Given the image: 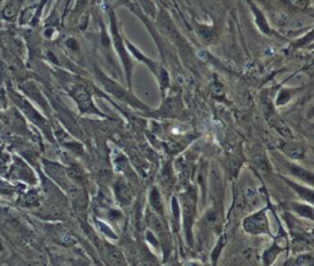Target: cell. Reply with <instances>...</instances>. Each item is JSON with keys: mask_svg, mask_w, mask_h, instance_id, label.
<instances>
[{"mask_svg": "<svg viewBox=\"0 0 314 266\" xmlns=\"http://www.w3.org/2000/svg\"><path fill=\"white\" fill-rule=\"evenodd\" d=\"M96 225H97L98 230H100L101 232L105 233L106 235H108L110 238H113V239L117 238V235H115L114 233H113V231L111 230V228L108 227V226L106 225L105 222H102V221H100V220H96Z\"/></svg>", "mask_w": 314, "mask_h": 266, "instance_id": "obj_15", "label": "cell"}, {"mask_svg": "<svg viewBox=\"0 0 314 266\" xmlns=\"http://www.w3.org/2000/svg\"><path fill=\"white\" fill-rule=\"evenodd\" d=\"M161 184L168 190L174 185L173 169H172V167L167 163L165 164V167L161 171Z\"/></svg>", "mask_w": 314, "mask_h": 266, "instance_id": "obj_12", "label": "cell"}, {"mask_svg": "<svg viewBox=\"0 0 314 266\" xmlns=\"http://www.w3.org/2000/svg\"><path fill=\"white\" fill-rule=\"evenodd\" d=\"M72 96L77 103L80 112L82 114H96L105 117L100 109L95 106L93 101H92V93L90 91L89 87L86 85H77L74 87V90L72 91Z\"/></svg>", "mask_w": 314, "mask_h": 266, "instance_id": "obj_3", "label": "cell"}, {"mask_svg": "<svg viewBox=\"0 0 314 266\" xmlns=\"http://www.w3.org/2000/svg\"><path fill=\"white\" fill-rule=\"evenodd\" d=\"M100 81H101V84L103 85V87H105L106 90H107L111 95H113L114 97H117L118 100L123 101V102H125V103H129V105L134 106V107L139 108V109H145V110L148 109V108L146 107L144 103H141L140 101L136 100V98L134 97L130 92H128V91L125 90V89H123L120 85H118V84H115V82L108 80L105 75H100Z\"/></svg>", "mask_w": 314, "mask_h": 266, "instance_id": "obj_4", "label": "cell"}, {"mask_svg": "<svg viewBox=\"0 0 314 266\" xmlns=\"http://www.w3.org/2000/svg\"><path fill=\"white\" fill-rule=\"evenodd\" d=\"M148 201H150V209L155 211L159 216L164 218V201H162L161 194H160L157 187H152L148 194Z\"/></svg>", "mask_w": 314, "mask_h": 266, "instance_id": "obj_8", "label": "cell"}, {"mask_svg": "<svg viewBox=\"0 0 314 266\" xmlns=\"http://www.w3.org/2000/svg\"><path fill=\"white\" fill-rule=\"evenodd\" d=\"M182 110V103L181 101L177 100V97L168 98L166 102L162 105L161 109H159V115L162 117H177L179 112Z\"/></svg>", "mask_w": 314, "mask_h": 266, "instance_id": "obj_7", "label": "cell"}, {"mask_svg": "<svg viewBox=\"0 0 314 266\" xmlns=\"http://www.w3.org/2000/svg\"><path fill=\"white\" fill-rule=\"evenodd\" d=\"M68 177H70V179L74 180L75 183H77V184L80 185H85L86 184V173H85L84 169L81 168V167L79 166V164L76 163H70V166L68 167Z\"/></svg>", "mask_w": 314, "mask_h": 266, "instance_id": "obj_9", "label": "cell"}, {"mask_svg": "<svg viewBox=\"0 0 314 266\" xmlns=\"http://www.w3.org/2000/svg\"><path fill=\"white\" fill-rule=\"evenodd\" d=\"M182 210H183V226L185 238L188 243L192 246V228L195 221V213H197V197H195V193L193 189L182 195Z\"/></svg>", "mask_w": 314, "mask_h": 266, "instance_id": "obj_2", "label": "cell"}, {"mask_svg": "<svg viewBox=\"0 0 314 266\" xmlns=\"http://www.w3.org/2000/svg\"><path fill=\"white\" fill-rule=\"evenodd\" d=\"M107 259L108 263L112 265H125L127 264L122 250L113 246H107Z\"/></svg>", "mask_w": 314, "mask_h": 266, "instance_id": "obj_11", "label": "cell"}, {"mask_svg": "<svg viewBox=\"0 0 314 266\" xmlns=\"http://www.w3.org/2000/svg\"><path fill=\"white\" fill-rule=\"evenodd\" d=\"M286 182L289 183L290 185H291L294 189L297 190V193H298L299 195H301L303 199H306L308 202H312V200H313V192H312V189H306L304 187H299L298 184H294V183L291 182V180H287Z\"/></svg>", "mask_w": 314, "mask_h": 266, "instance_id": "obj_14", "label": "cell"}, {"mask_svg": "<svg viewBox=\"0 0 314 266\" xmlns=\"http://www.w3.org/2000/svg\"><path fill=\"white\" fill-rule=\"evenodd\" d=\"M292 210L296 211L297 213L302 216V217H306L308 220H313V208L311 205H304V204H291Z\"/></svg>", "mask_w": 314, "mask_h": 266, "instance_id": "obj_13", "label": "cell"}, {"mask_svg": "<svg viewBox=\"0 0 314 266\" xmlns=\"http://www.w3.org/2000/svg\"><path fill=\"white\" fill-rule=\"evenodd\" d=\"M113 192H114L115 199L119 202L120 206H128L133 201V188H131L130 183H128L123 178H119L113 183Z\"/></svg>", "mask_w": 314, "mask_h": 266, "instance_id": "obj_6", "label": "cell"}, {"mask_svg": "<svg viewBox=\"0 0 314 266\" xmlns=\"http://www.w3.org/2000/svg\"><path fill=\"white\" fill-rule=\"evenodd\" d=\"M285 154L289 157H291L292 160H301L303 159L306 152H304L303 146H301L297 142H287L284 146Z\"/></svg>", "mask_w": 314, "mask_h": 266, "instance_id": "obj_10", "label": "cell"}, {"mask_svg": "<svg viewBox=\"0 0 314 266\" xmlns=\"http://www.w3.org/2000/svg\"><path fill=\"white\" fill-rule=\"evenodd\" d=\"M146 223L150 227L151 232H153V234L156 235V238L159 237L160 246L162 247L165 251V258L171 253V237H169L168 230L167 226L165 223V221L162 220L161 216H159L151 209L146 210Z\"/></svg>", "mask_w": 314, "mask_h": 266, "instance_id": "obj_1", "label": "cell"}, {"mask_svg": "<svg viewBox=\"0 0 314 266\" xmlns=\"http://www.w3.org/2000/svg\"><path fill=\"white\" fill-rule=\"evenodd\" d=\"M243 228L245 232L250 233V234H264V233L269 234L270 227H269V221L266 217V209L248 216L243 221Z\"/></svg>", "mask_w": 314, "mask_h": 266, "instance_id": "obj_5", "label": "cell"}]
</instances>
